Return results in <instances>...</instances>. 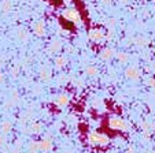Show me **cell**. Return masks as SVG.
Instances as JSON below:
<instances>
[{
	"label": "cell",
	"mask_w": 155,
	"mask_h": 153,
	"mask_svg": "<svg viewBox=\"0 0 155 153\" xmlns=\"http://www.w3.org/2000/svg\"><path fill=\"white\" fill-rule=\"evenodd\" d=\"M115 56V52H114V49L111 48H104L100 52V58L103 59V60H110V59H113Z\"/></svg>",
	"instance_id": "7"
},
{
	"label": "cell",
	"mask_w": 155,
	"mask_h": 153,
	"mask_svg": "<svg viewBox=\"0 0 155 153\" xmlns=\"http://www.w3.org/2000/svg\"><path fill=\"white\" fill-rule=\"evenodd\" d=\"M3 81H4V75L0 72V84H3Z\"/></svg>",
	"instance_id": "23"
},
{
	"label": "cell",
	"mask_w": 155,
	"mask_h": 153,
	"mask_svg": "<svg viewBox=\"0 0 155 153\" xmlns=\"http://www.w3.org/2000/svg\"><path fill=\"white\" fill-rule=\"evenodd\" d=\"M63 17L66 18V19L71 21V22L77 23V25H80V23H81V17H80V12L77 11V10H74V8L64 10V11H63Z\"/></svg>",
	"instance_id": "2"
},
{
	"label": "cell",
	"mask_w": 155,
	"mask_h": 153,
	"mask_svg": "<svg viewBox=\"0 0 155 153\" xmlns=\"http://www.w3.org/2000/svg\"><path fill=\"white\" fill-rule=\"evenodd\" d=\"M89 142L97 145V146H106V145L108 144V138L106 135H102V134L91 133V135H89Z\"/></svg>",
	"instance_id": "1"
},
{
	"label": "cell",
	"mask_w": 155,
	"mask_h": 153,
	"mask_svg": "<svg viewBox=\"0 0 155 153\" xmlns=\"http://www.w3.org/2000/svg\"><path fill=\"white\" fill-rule=\"evenodd\" d=\"M68 103H69V97H68V96H64V94L59 96V97L56 98V104H58L59 107H64Z\"/></svg>",
	"instance_id": "14"
},
{
	"label": "cell",
	"mask_w": 155,
	"mask_h": 153,
	"mask_svg": "<svg viewBox=\"0 0 155 153\" xmlns=\"http://www.w3.org/2000/svg\"><path fill=\"white\" fill-rule=\"evenodd\" d=\"M61 49H62L61 40L55 38V40L51 41V44H50V51H51V52H52V53H58V52H61Z\"/></svg>",
	"instance_id": "8"
},
{
	"label": "cell",
	"mask_w": 155,
	"mask_h": 153,
	"mask_svg": "<svg viewBox=\"0 0 155 153\" xmlns=\"http://www.w3.org/2000/svg\"><path fill=\"white\" fill-rule=\"evenodd\" d=\"M40 130H41V126L40 124H32L30 126V133H40Z\"/></svg>",
	"instance_id": "20"
},
{
	"label": "cell",
	"mask_w": 155,
	"mask_h": 153,
	"mask_svg": "<svg viewBox=\"0 0 155 153\" xmlns=\"http://www.w3.org/2000/svg\"><path fill=\"white\" fill-rule=\"evenodd\" d=\"M11 127H12V124H11V122L10 120H4L3 123H2V133L3 134H7V133H10V130H11Z\"/></svg>",
	"instance_id": "13"
},
{
	"label": "cell",
	"mask_w": 155,
	"mask_h": 153,
	"mask_svg": "<svg viewBox=\"0 0 155 153\" xmlns=\"http://www.w3.org/2000/svg\"><path fill=\"white\" fill-rule=\"evenodd\" d=\"M38 148H40V150H43V152H50V150L52 149V142H51L50 139H43V141L38 142Z\"/></svg>",
	"instance_id": "9"
},
{
	"label": "cell",
	"mask_w": 155,
	"mask_h": 153,
	"mask_svg": "<svg viewBox=\"0 0 155 153\" xmlns=\"http://www.w3.org/2000/svg\"><path fill=\"white\" fill-rule=\"evenodd\" d=\"M18 38L21 41H26L28 40V32L25 29H19L18 30Z\"/></svg>",
	"instance_id": "17"
},
{
	"label": "cell",
	"mask_w": 155,
	"mask_h": 153,
	"mask_svg": "<svg viewBox=\"0 0 155 153\" xmlns=\"http://www.w3.org/2000/svg\"><path fill=\"white\" fill-rule=\"evenodd\" d=\"M33 32L37 37H43L45 34V26H44V22L43 21H38V22L35 23V26H33Z\"/></svg>",
	"instance_id": "6"
},
{
	"label": "cell",
	"mask_w": 155,
	"mask_h": 153,
	"mask_svg": "<svg viewBox=\"0 0 155 153\" xmlns=\"http://www.w3.org/2000/svg\"><path fill=\"white\" fill-rule=\"evenodd\" d=\"M38 150H40V148H38V142L33 141L32 144L29 145V152H30V153H37Z\"/></svg>",
	"instance_id": "18"
},
{
	"label": "cell",
	"mask_w": 155,
	"mask_h": 153,
	"mask_svg": "<svg viewBox=\"0 0 155 153\" xmlns=\"http://www.w3.org/2000/svg\"><path fill=\"white\" fill-rule=\"evenodd\" d=\"M135 43L137 44L139 46H144V45H147L148 40H147V38H144V37H139V38H136V40H135Z\"/></svg>",
	"instance_id": "19"
},
{
	"label": "cell",
	"mask_w": 155,
	"mask_h": 153,
	"mask_svg": "<svg viewBox=\"0 0 155 153\" xmlns=\"http://www.w3.org/2000/svg\"><path fill=\"white\" fill-rule=\"evenodd\" d=\"M0 8H2L3 12H10L12 8V2L11 0H3L2 4H0Z\"/></svg>",
	"instance_id": "12"
},
{
	"label": "cell",
	"mask_w": 155,
	"mask_h": 153,
	"mask_svg": "<svg viewBox=\"0 0 155 153\" xmlns=\"http://www.w3.org/2000/svg\"><path fill=\"white\" fill-rule=\"evenodd\" d=\"M148 84L152 86V89H155V79H150V81H148Z\"/></svg>",
	"instance_id": "21"
},
{
	"label": "cell",
	"mask_w": 155,
	"mask_h": 153,
	"mask_svg": "<svg viewBox=\"0 0 155 153\" xmlns=\"http://www.w3.org/2000/svg\"><path fill=\"white\" fill-rule=\"evenodd\" d=\"M113 153H115V152H113Z\"/></svg>",
	"instance_id": "28"
},
{
	"label": "cell",
	"mask_w": 155,
	"mask_h": 153,
	"mask_svg": "<svg viewBox=\"0 0 155 153\" xmlns=\"http://www.w3.org/2000/svg\"><path fill=\"white\" fill-rule=\"evenodd\" d=\"M4 142H6V138H4V137H0V145H3Z\"/></svg>",
	"instance_id": "22"
},
{
	"label": "cell",
	"mask_w": 155,
	"mask_h": 153,
	"mask_svg": "<svg viewBox=\"0 0 155 153\" xmlns=\"http://www.w3.org/2000/svg\"><path fill=\"white\" fill-rule=\"evenodd\" d=\"M108 124L111 129H115V130H125L126 129L125 120H122L121 118H111L108 120Z\"/></svg>",
	"instance_id": "3"
},
{
	"label": "cell",
	"mask_w": 155,
	"mask_h": 153,
	"mask_svg": "<svg viewBox=\"0 0 155 153\" xmlns=\"http://www.w3.org/2000/svg\"><path fill=\"white\" fill-rule=\"evenodd\" d=\"M154 52H155V48H154Z\"/></svg>",
	"instance_id": "27"
},
{
	"label": "cell",
	"mask_w": 155,
	"mask_h": 153,
	"mask_svg": "<svg viewBox=\"0 0 155 153\" xmlns=\"http://www.w3.org/2000/svg\"><path fill=\"white\" fill-rule=\"evenodd\" d=\"M68 63V59L64 58V56H56L55 58V67L56 69H63Z\"/></svg>",
	"instance_id": "11"
},
{
	"label": "cell",
	"mask_w": 155,
	"mask_h": 153,
	"mask_svg": "<svg viewBox=\"0 0 155 153\" xmlns=\"http://www.w3.org/2000/svg\"><path fill=\"white\" fill-rule=\"evenodd\" d=\"M115 56H117V59L121 62V63H126L128 62V55H126L125 52H118V53H115Z\"/></svg>",
	"instance_id": "16"
},
{
	"label": "cell",
	"mask_w": 155,
	"mask_h": 153,
	"mask_svg": "<svg viewBox=\"0 0 155 153\" xmlns=\"http://www.w3.org/2000/svg\"><path fill=\"white\" fill-rule=\"evenodd\" d=\"M125 75L129 79H137L140 77V70L135 66H129L128 69L125 70Z\"/></svg>",
	"instance_id": "4"
},
{
	"label": "cell",
	"mask_w": 155,
	"mask_h": 153,
	"mask_svg": "<svg viewBox=\"0 0 155 153\" xmlns=\"http://www.w3.org/2000/svg\"><path fill=\"white\" fill-rule=\"evenodd\" d=\"M88 36H89V38H91L92 41L97 43V41H100L103 37H104V33H103V30H100V29H91Z\"/></svg>",
	"instance_id": "5"
},
{
	"label": "cell",
	"mask_w": 155,
	"mask_h": 153,
	"mask_svg": "<svg viewBox=\"0 0 155 153\" xmlns=\"http://www.w3.org/2000/svg\"><path fill=\"white\" fill-rule=\"evenodd\" d=\"M152 69H154V70H155V63H154V64H152Z\"/></svg>",
	"instance_id": "26"
},
{
	"label": "cell",
	"mask_w": 155,
	"mask_h": 153,
	"mask_svg": "<svg viewBox=\"0 0 155 153\" xmlns=\"http://www.w3.org/2000/svg\"><path fill=\"white\" fill-rule=\"evenodd\" d=\"M87 75H88V77H96V75H97V69L95 66L87 67Z\"/></svg>",
	"instance_id": "15"
},
{
	"label": "cell",
	"mask_w": 155,
	"mask_h": 153,
	"mask_svg": "<svg viewBox=\"0 0 155 153\" xmlns=\"http://www.w3.org/2000/svg\"><path fill=\"white\" fill-rule=\"evenodd\" d=\"M121 4H126V3H129V0H118Z\"/></svg>",
	"instance_id": "24"
},
{
	"label": "cell",
	"mask_w": 155,
	"mask_h": 153,
	"mask_svg": "<svg viewBox=\"0 0 155 153\" xmlns=\"http://www.w3.org/2000/svg\"><path fill=\"white\" fill-rule=\"evenodd\" d=\"M51 74H52V71H51L50 67H48V66H43V69H41V71H40V77H41V79H44V81L50 79Z\"/></svg>",
	"instance_id": "10"
},
{
	"label": "cell",
	"mask_w": 155,
	"mask_h": 153,
	"mask_svg": "<svg viewBox=\"0 0 155 153\" xmlns=\"http://www.w3.org/2000/svg\"><path fill=\"white\" fill-rule=\"evenodd\" d=\"M102 2H103V3H104V4H108V3H111L113 0H102Z\"/></svg>",
	"instance_id": "25"
}]
</instances>
